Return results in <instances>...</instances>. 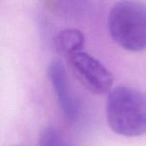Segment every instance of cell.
Returning a JSON list of instances; mask_svg holds the SVG:
<instances>
[{
	"mask_svg": "<svg viewBox=\"0 0 146 146\" xmlns=\"http://www.w3.org/2000/svg\"><path fill=\"white\" fill-rule=\"evenodd\" d=\"M39 146H67L62 135L56 129L49 127L44 129L39 139Z\"/></svg>",
	"mask_w": 146,
	"mask_h": 146,
	"instance_id": "8992f818",
	"label": "cell"
},
{
	"mask_svg": "<svg viewBox=\"0 0 146 146\" xmlns=\"http://www.w3.org/2000/svg\"><path fill=\"white\" fill-rule=\"evenodd\" d=\"M15 146H17V145H15Z\"/></svg>",
	"mask_w": 146,
	"mask_h": 146,
	"instance_id": "52a82bcc",
	"label": "cell"
},
{
	"mask_svg": "<svg viewBox=\"0 0 146 146\" xmlns=\"http://www.w3.org/2000/svg\"><path fill=\"white\" fill-rule=\"evenodd\" d=\"M49 75L64 115L74 121L79 115V105L70 91L63 64L60 61H54L50 66Z\"/></svg>",
	"mask_w": 146,
	"mask_h": 146,
	"instance_id": "277c9868",
	"label": "cell"
},
{
	"mask_svg": "<svg viewBox=\"0 0 146 146\" xmlns=\"http://www.w3.org/2000/svg\"><path fill=\"white\" fill-rule=\"evenodd\" d=\"M107 121L121 136L133 138L146 133V96L127 86H117L108 95Z\"/></svg>",
	"mask_w": 146,
	"mask_h": 146,
	"instance_id": "6da1fadb",
	"label": "cell"
},
{
	"mask_svg": "<svg viewBox=\"0 0 146 146\" xmlns=\"http://www.w3.org/2000/svg\"><path fill=\"white\" fill-rule=\"evenodd\" d=\"M67 61L73 74L86 90L96 95L111 91L113 74L98 59L81 50L68 56Z\"/></svg>",
	"mask_w": 146,
	"mask_h": 146,
	"instance_id": "3957f363",
	"label": "cell"
},
{
	"mask_svg": "<svg viewBox=\"0 0 146 146\" xmlns=\"http://www.w3.org/2000/svg\"><path fill=\"white\" fill-rule=\"evenodd\" d=\"M108 27L112 39L129 51L146 49V6L134 0H121L111 9Z\"/></svg>",
	"mask_w": 146,
	"mask_h": 146,
	"instance_id": "7a4b0ae2",
	"label": "cell"
},
{
	"mask_svg": "<svg viewBox=\"0 0 146 146\" xmlns=\"http://www.w3.org/2000/svg\"><path fill=\"white\" fill-rule=\"evenodd\" d=\"M85 44L83 33L78 29H65L54 38V44L58 53L66 57L81 51Z\"/></svg>",
	"mask_w": 146,
	"mask_h": 146,
	"instance_id": "5b68a950",
	"label": "cell"
}]
</instances>
